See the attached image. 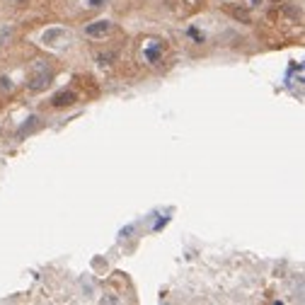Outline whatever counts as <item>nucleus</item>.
Listing matches in <instances>:
<instances>
[{"instance_id": "nucleus-3", "label": "nucleus", "mask_w": 305, "mask_h": 305, "mask_svg": "<svg viewBox=\"0 0 305 305\" xmlns=\"http://www.w3.org/2000/svg\"><path fill=\"white\" fill-rule=\"evenodd\" d=\"M111 29H114V25H111L109 20H97V22H92V25H87V36H95V39H102V36H107V34H111Z\"/></svg>"}, {"instance_id": "nucleus-7", "label": "nucleus", "mask_w": 305, "mask_h": 305, "mask_svg": "<svg viewBox=\"0 0 305 305\" xmlns=\"http://www.w3.org/2000/svg\"><path fill=\"white\" fill-rule=\"evenodd\" d=\"M0 87H2V90H12V83H10V78H0Z\"/></svg>"}, {"instance_id": "nucleus-1", "label": "nucleus", "mask_w": 305, "mask_h": 305, "mask_svg": "<svg viewBox=\"0 0 305 305\" xmlns=\"http://www.w3.org/2000/svg\"><path fill=\"white\" fill-rule=\"evenodd\" d=\"M51 83V70H49V63L46 61H36L32 68H29V75H27V87L32 92H41L46 90Z\"/></svg>"}, {"instance_id": "nucleus-6", "label": "nucleus", "mask_w": 305, "mask_h": 305, "mask_svg": "<svg viewBox=\"0 0 305 305\" xmlns=\"http://www.w3.org/2000/svg\"><path fill=\"white\" fill-rule=\"evenodd\" d=\"M97 61H100L102 66H109L111 61H114V54H111V51H107V54H100V56H97Z\"/></svg>"}, {"instance_id": "nucleus-5", "label": "nucleus", "mask_w": 305, "mask_h": 305, "mask_svg": "<svg viewBox=\"0 0 305 305\" xmlns=\"http://www.w3.org/2000/svg\"><path fill=\"white\" fill-rule=\"evenodd\" d=\"M223 7H225V10H228V12H230V15H233V17H235V20H242V22H245V25H247V22H250V15H247V12H245V10H242V7H233V5H230V2H225V5H223Z\"/></svg>"}, {"instance_id": "nucleus-8", "label": "nucleus", "mask_w": 305, "mask_h": 305, "mask_svg": "<svg viewBox=\"0 0 305 305\" xmlns=\"http://www.w3.org/2000/svg\"><path fill=\"white\" fill-rule=\"evenodd\" d=\"M100 2H102V0H92V5H95V7H97V5H100Z\"/></svg>"}, {"instance_id": "nucleus-2", "label": "nucleus", "mask_w": 305, "mask_h": 305, "mask_svg": "<svg viewBox=\"0 0 305 305\" xmlns=\"http://www.w3.org/2000/svg\"><path fill=\"white\" fill-rule=\"evenodd\" d=\"M78 102V95L73 92V90H61V92H56L54 97H51V104H54L56 109H63V107H73Z\"/></svg>"}, {"instance_id": "nucleus-9", "label": "nucleus", "mask_w": 305, "mask_h": 305, "mask_svg": "<svg viewBox=\"0 0 305 305\" xmlns=\"http://www.w3.org/2000/svg\"><path fill=\"white\" fill-rule=\"evenodd\" d=\"M259 2H262V0H252V5H259Z\"/></svg>"}, {"instance_id": "nucleus-4", "label": "nucleus", "mask_w": 305, "mask_h": 305, "mask_svg": "<svg viewBox=\"0 0 305 305\" xmlns=\"http://www.w3.org/2000/svg\"><path fill=\"white\" fill-rule=\"evenodd\" d=\"M163 51H165V44L163 41H148L145 49H143V56L148 63H158L163 58Z\"/></svg>"}]
</instances>
